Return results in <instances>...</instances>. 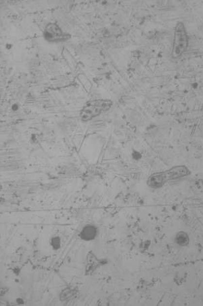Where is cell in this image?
<instances>
[{
  "mask_svg": "<svg viewBox=\"0 0 203 306\" xmlns=\"http://www.w3.org/2000/svg\"><path fill=\"white\" fill-rule=\"evenodd\" d=\"M188 46V37L186 29L183 23H178L175 27L174 39H173L172 56L177 58L180 57Z\"/></svg>",
  "mask_w": 203,
  "mask_h": 306,
  "instance_id": "3957f363",
  "label": "cell"
},
{
  "mask_svg": "<svg viewBox=\"0 0 203 306\" xmlns=\"http://www.w3.org/2000/svg\"><path fill=\"white\" fill-rule=\"evenodd\" d=\"M190 174V170L186 166H174L168 171L154 173L148 179V185L151 188L157 189L163 186L169 180H178Z\"/></svg>",
  "mask_w": 203,
  "mask_h": 306,
  "instance_id": "6da1fadb",
  "label": "cell"
},
{
  "mask_svg": "<svg viewBox=\"0 0 203 306\" xmlns=\"http://www.w3.org/2000/svg\"><path fill=\"white\" fill-rule=\"evenodd\" d=\"M175 241H176L178 245L181 246V247L186 246L189 242L188 235L185 232H179L176 237H175Z\"/></svg>",
  "mask_w": 203,
  "mask_h": 306,
  "instance_id": "8992f818",
  "label": "cell"
},
{
  "mask_svg": "<svg viewBox=\"0 0 203 306\" xmlns=\"http://www.w3.org/2000/svg\"><path fill=\"white\" fill-rule=\"evenodd\" d=\"M98 230L95 226L87 225L83 228L80 233L81 238L85 241H90L94 240L97 235Z\"/></svg>",
  "mask_w": 203,
  "mask_h": 306,
  "instance_id": "5b68a950",
  "label": "cell"
},
{
  "mask_svg": "<svg viewBox=\"0 0 203 306\" xmlns=\"http://www.w3.org/2000/svg\"><path fill=\"white\" fill-rule=\"evenodd\" d=\"M44 36L48 42H56L66 41L70 38L69 34H65L56 23H49L45 28Z\"/></svg>",
  "mask_w": 203,
  "mask_h": 306,
  "instance_id": "277c9868",
  "label": "cell"
},
{
  "mask_svg": "<svg viewBox=\"0 0 203 306\" xmlns=\"http://www.w3.org/2000/svg\"><path fill=\"white\" fill-rule=\"evenodd\" d=\"M51 244L54 249H58L59 248L60 246H61V240H60L59 238L55 237V238H52V240H51Z\"/></svg>",
  "mask_w": 203,
  "mask_h": 306,
  "instance_id": "52a82bcc",
  "label": "cell"
},
{
  "mask_svg": "<svg viewBox=\"0 0 203 306\" xmlns=\"http://www.w3.org/2000/svg\"><path fill=\"white\" fill-rule=\"evenodd\" d=\"M113 106V101L108 99H96L89 101L81 110L80 117L82 121L87 122L106 112Z\"/></svg>",
  "mask_w": 203,
  "mask_h": 306,
  "instance_id": "7a4b0ae2",
  "label": "cell"
}]
</instances>
